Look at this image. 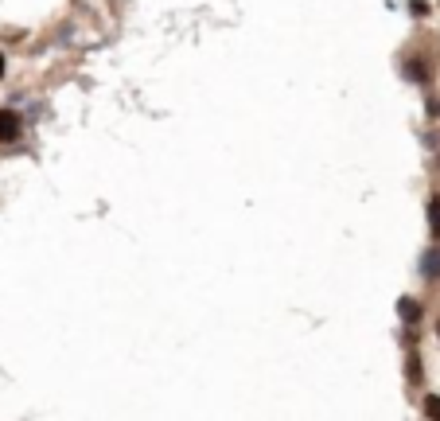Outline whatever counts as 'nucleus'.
<instances>
[{
	"label": "nucleus",
	"mask_w": 440,
	"mask_h": 421,
	"mask_svg": "<svg viewBox=\"0 0 440 421\" xmlns=\"http://www.w3.org/2000/svg\"><path fill=\"white\" fill-rule=\"evenodd\" d=\"M16 137H20V117H16L12 109H0V145L16 141Z\"/></svg>",
	"instance_id": "1"
},
{
	"label": "nucleus",
	"mask_w": 440,
	"mask_h": 421,
	"mask_svg": "<svg viewBox=\"0 0 440 421\" xmlns=\"http://www.w3.org/2000/svg\"><path fill=\"white\" fill-rule=\"evenodd\" d=\"M421 277H440V253L437 250H425V258H421Z\"/></svg>",
	"instance_id": "2"
},
{
	"label": "nucleus",
	"mask_w": 440,
	"mask_h": 421,
	"mask_svg": "<svg viewBox=\"0 0 440 421\" xmlns=\"http://www.w3.org/2000/svg\"><path fill=\"white\" fill-rule=\"evenodd\" d=\"M397 312H402V320H405V324H413V320H421V304L405 297V301L397 304Z\"/></svg>",
	"instance_id": "3"
},
{
	"label": "nucleus",
	"mask_w": 440,
	"mask_h": 421,
	"mask_svg": "<svg viewBox=\"0 0 440 421\" xmlns=\"http://www.w3.org/2000/svg\"><path fill=\"white\" fill-rule=\"evenodd\" d=\"M428 230H432V238H440V199L428 203Z\"/></svg>",
	"instance_id": "4"
},
{
	"label": "nucleus",
	"mask_w": 440,
	"mask_h": 421,
	"mask_svg": "<svg viewBox=\"0 0 440 421\" xmlns=\"http://www.w3.org/2000/svg\"><path fill=\"white\" fill-rule=\"evenodd\" d=\"M409 383H421V359H409Z\"/></svg>",
	"instance_id": "5"
},
{
	"label": "nucleus",
	"mask_w": 440,
	"mask_h": 421,
	"mask_svg": "<svg viewBox=\"0 0 440 421\" xmlns=\"http://www.w3.org/2000/svg\"><path fill=\"white\" fill-rule=\"evenodd\" d=\"M425 413H428V418H440V398H428V402H425Z\"/></svg>",
	"instance_id": "6"
},
{
	"label": "nucleus",
	"mask_w": 440,
	"mask_h": 421,
	"mask_svg": "<svg viewBox=\"0 0 440 421\" xmlns=\"http://www.w3.org/2000/svg\"><path fill=\"white\" fill-rule=\"evenodd\" d=\"M0 78H4V55H0Z\"/></svg>",
	"instance_id": "7"
},
{
	"label": "nucleus",
	"mask_w": 440,
	"mask_h": 421,
	"mask_svg": "<svg viewBox=\"0 0 440 421\" xmlns=\"http://www.w3.org/2000/svg\"><path fill=\"white\" fill-rule=\"evenodd\" d=\"M437 336H440V320H437Z\"/></svg>",
	"instance_id": "8"
}]
</instances>
